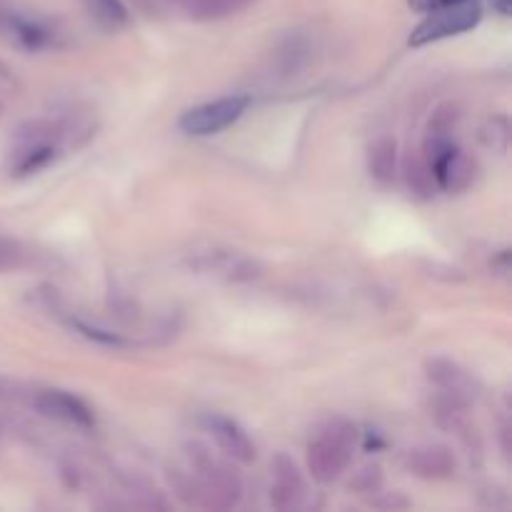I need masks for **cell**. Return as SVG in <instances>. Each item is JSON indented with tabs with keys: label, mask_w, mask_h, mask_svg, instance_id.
<instances>
[{
	"label": "cell",
	"mask_w": 512,
	"mask_h": 512,
	"mask_svg": "<svg viewBox=\"0 0 512 512\" xmlns=\"http://www.w3.org/2000/svg\"><path fill=\"white\" fill-rule=\"evenodd\" d=\"M170 483L185 503L205 510L238 508L243 500V480L233 465L215 458L198 440L185 445V468L170 470Z\"/></svg>",
	"instance_id": "obj_1"
},
{
	"label": "cell",
	"mask_w": 512,
	"mask_h": 512,
	"mask_svg": "<svg viewBox=\"0 0 512 512\" xmlns=\"http://www.w3.org/2000/svg\"><path fill=\"white\" fill-rule=\"evenodd\" d=\"M358 428L345 418H328L318 425L305 448V463L315 483H335L353 463Z\"/></svg>",
	"instance_id": "obj_2"
},
{
	"label": "cell",
	"mask_w": 512,
	"mask_h": 512,
	"mask_svg": "<svg viewBox=\"0 0 512 512\" xmlns=\"http://www.w3.org/2000/svg\"><path fill=\"white\" fill-rule=\"evenodd\" d=\"M63 148L65 140L60 120H28L20 128H15L13 138H10V175H15V178H28V175L40 173V170H45L58 158Z\"/></svg>",
	"instance_id": "obj_3"
},
{
	"label": "cell",
	"mask_w": 512,
	"mask_h": 512,
	"mask_svg": "<svg viewBox=\"0 0 512 512\" xmlns=\"http://www.w3.org/2000/svg\"><path fill=\"white\" fill-rule=\"evenodd\" d=\"M250 108L248 95H225V98L208 100V103L193 105L178 118V128L193 138H208L228 130L238 123Z\"/></svg>",
	"instance_id": "obj_4"
},
{
	"label": "cell",
	"mask_w": 512,
	"mask_h": 512,
	"mask_svg": "<svg viewBox=\"0 0 512 512\" xmlns=\"http://www.w3.org/2000/svg\"><path fill=\"white\" fill-rule=\"evenodd\" d=\"M480 18H483V8H480L475 0H463V3L433 10V13H428V18L410 33V45H413V48H420V45H430L438 43V40L463 35L468 33V30H473L475 25L480 23Z\"/></svg>",
	"instance_id": "obj_5"
},
{
	"label": "cell",
	"mask_w": 512,
	"mask_h": 512,
	"mask_svg": "<svg viewBox=\"0 0 512 512\" xmlns=\"http://www.w3.org/2000/svg\"><path fill=\"white\" fill-rule=\"evenodd\" d=\"M190 270L218 278L223 283H253L263 275V265L253 255L230 248L200 250L190 258Z\"/></svg>",
	"instance_id": "obj_6"
},
{
	"label": "cell",
	"mask_w": 512,
	"mask_h": 512,
	"mask_svg": "<svg viewBox=\"0 0 512 512\" xmlns=\"http://www.w3.org/2000/svg\"><path fill=\"white\" fill-rule=\"evenodd\" d=\"M308 503V483L300 465L288 453H278L270 463V505L278 512H295Z\"/></svg>",
	"instance_id": "obj_7"
},
{
	"label": "cell",
	"mask_w": 512,
	"mask_h": 512,
	"mask_svg": "<svg viewBox=\"0 0 512 512\" xmlns=\"http://www.w3.org/2000/svg\"><path fill=\"white\" fill-rule=\"evenodd\" d=\"M33 408L38 410L43 418L55 420V423L63 425H73V428L80 430H90L95 425V415L93 410L88 408V403H85L83 398H78V395L68 393V390H38V393L33 395Z\"/></svg>",
	"instance_id": "obj_8"
},
{
	"label": "cell",
	"mask_w": 512,
	"mask_h": 512,
	"mask_svg": "<svg viewBox=\"0 0 512 512\" xmlns=\"http://www.w3.org/2000/svg\"><path fill=\"white\" fill-rule=\"evenodd\" d=\"M423 370L425 378H428V383L435 390L455 395V398L465 400L470 405L480 398V383L475 380V375L460 363H455V360L443 358V355H433V358L425 360Z\"/></svg>",
	"instance_id": "obj_9"
},
{
	"label": "cell",
	"mask_w": 512,
	"mask_h": 512,
	"mask_svg": "<svg viewBox=\"0 0 512 512\" xmlns=\"http://www.w3.org/2000/svg\"><path fill=\"white\" fill-rule=\"evenodd\" d=\"M203 428L213 435L215 445L223 450V455L233 463L250 465L258 458V450H255L253 438L245 433V428L240 423H235L233 418L220 413H208L203 418Z\"/></svg>",
	"instance_id": "obj_10"
},
{
	"label": "cell",
	"mask_w": 512,
	"mask_h": 512,
	"mask_svg": "<svg viewBox=\"0 0 512 512\" xmlns=\"http://www.w3.org/2000/svg\"><path fill=\"white\" fill-rule=\"evenodd\" d=\"M430 168H433L440 193H465L475 183V178H478V163L460 145L445 150L438 160L430 163Z\"/></svg>",
	"instance_id": "obj_11"
},
{
	"label": "cell",
	"mask_w": 512,
	"mask_h": 512,
	"mask_svg": "<svg viewBox=\"0 0 512 512\" xmlns=\"http://www.w3.org/2000/svg\"><path fill=\"white\" fill-rule=\"evenodd\" d=\"M428 410L430 418H433V423L438 425L440 430H445V433L450 435H458V438L468 445L473 443L475 428L473 420H470V403L455 398V395L443 393V390H435V393L430 395Z\"/></svg>",
	"instance_id": "obj_12"
},
{
	"label": "cell",
	"mask_w": 512,
	"mask_h": 512,
	"mask_svg": "<svg viewBox=\"0 0 512 512\" xmlns=\"http://www.w3.org/2000/svg\"><path fill=\"white\" fill-rule=\"evenodd\" d=\"M405 468L420 480H448L458 473V458L448 445H420L405 455Z\"/></svg>",
	"instance_id": "obj_13"
},
{
	"label": "cell",
	"mask_w": 512,
	"mask_h": 512,
	"mask_svg": "<svg viewBox=\"0 0 512 512\" xmlns=\"http://www.w3.org/2000/svg\"><path fill=\"white\" fill-rule=\"evenodd\" d=\"M460 123V110L455 103H443L433 110L423 135V155L428 163L438 160L445 150H450L455 143V130Z\"/></svg>",
	"instance_id": "obj_14"
},
{
	"label": "cell",
	"mask_w": 512,
	"mask_h": 512,
	"mask_svg": "<svg viewBox=\"0 0 512 512\" xmlns=\"http://www.w3.org/2000/svg\"><path fill=\"white\" fill-rule=\"evenodd\" d=\"M368 173L378 185H393L398 175V143L388 135L368 145Z\"/></svg>",
	"instance_id": "obj_15"
},
{
	"label": "cell",
	"mask_w": 512,
	"mask_h": 512,
	"mask_svg": "<svg viewBox=\"0 0 512 512\" xmlns=\"http://www.w3.org/2000/svg\"><path fill=\"white\" fill-rule=\"evenodd\" d=\"M405 185L410 193L420 200H430L435 193H440L438 183H435V173L430 163L425 160L423 153H408L403 160Z\"/></svg>",
	"instance_id": "obj_16"
},
{
	"label": "cell",
	"mask_w": 512,
	"mask_h": 512,
	"mask_svg": "<svg viewBox=\"0 0 512 512\" xmlns=\"http://www.w3.org/2000/svg\"><path fill=\"white\" fill-rule=\"evenodd\" d=\"M90 18L98 23V28L108 33H118L130 25V10L123 0H85Z\"/></svg>",
	"instance_id": "obj_17"
},
{
	"label": "cell",
	"mask_w": 512,
	"mask_h": 512,
	"mask_svg": "<svg viewBox=\"0 0 512 512\" xmlns=\"http://www.w3.org/2000/svg\"><path fill=\"white\" fill-rule=\"evenodd\" d=\"M178 8L183 10L185 18L195 20V23H210V20L235 15L228 0H178Z\"/></svg>",
	"instance_id": "obj_18"
},
{
	"label": "cell",
	"mask_w": 512,
	"mask_h": 512,
	"mask_svg": "<svg viewBox=\"0 0 512 512\" xmlns=\"http://www.w3.org/2000/svg\"><path fill=\"white\" fill-rule=\"evenodd\" d=\"M480 143L493 153L505 155L510 148V120L508 115H490L480 128Z\"/></svg>",
	"instance_id": "obj_19"
},
{
	"label": "cell",
	"mask_w": 512,
	"mask_h": 512,
	"mask_svg": "<svg viewBox=\"0 0 512 512\" xmlns=\"http://www.w3.org/2000/svg\"><path fill=\"white\" fill-rule=\"evenodd\" d=\"M125 493L130 495V505L140 510H168L170 500L165 498V493H160L155 485H150L148 480H130L125 485Z\"/></svg>",
	"instance_id": "obj_20"
},
{
	"label": "cell",
	"mask_w": 512,
	"mask_h": 512,
	"mask_svg": "<svg viewBox=\"0 0 512 512\" xmlns=\"http://www.w3.org/2000/svg\"><path fill=\"white\" fill-rule=\"evenodd\" d=\"M68 325L78 335H83V338L93 340V343H98V345H105V348H128L130 345V340L123 338L120 333H110V330L95 328V325L83 323V320H78V318H70Z\"/></svg>",
	"instance_id": "obj_21"
},
{
	"label": "cell",
	"mask_w": 512,
	"mask_h": 512,
	"mask_svg": "<svg viewBox=\"0 0 512 512\" xmlns=\"http://www.w3.org/2000/svg\"><path fill=\"white\" fill-rule=\"evenodd\" d=\"M280 65H283L285 75L295 73V70L303 68L305 58H308V48H305V43L300 38H290L288 43L280 48Z\"/></svg>",
	"instance_id": "obj_22"
},
{
	"label": "cell",
	"mask_w": 512,
	"mask_h": 512,
	"mask_svg": "<svg viewBox=\"0 0 512 512\" xmlns=\"http://www.w3.org/2000/svg\"><path fill=\"white\" fill-rule=\"evenodd\" d=\"M23 260H25V250L20 248L15 240L3 238V235H0V270L20 268Z\"/></svg>",
	"instance_id": "obj_23"
},
{
	"label": "cell",
	"mask_w": 512,
	"mask_h": 512,
	"mask_svg": "<svg viewBox=\"0 0 512 512\" xmlns=\"http://www.w3.org/2000/svg\"><path fill=\"white\" fill-rule=\"evenodd\" d=\"M455 3H463V0H408L410 8L415 10V13H433V10H440V8H448V5H455Z\"/></svg>",
	"instance_id": "obj_24"
},
{
	"label": "cell",
	"mask_w": 512,
	"mask_h": 512,
	"mask_svg": "<svg viewBox=\"0 0 512 512\" xmlns=\"http://www.w3.org/2000/svg\"><path fill=\"white\" fill-rule=\"evenodd\" d=\"M490 268H493V273L508 278V273H510V250H500V253L493 258V263H490Z\"/></svg>",
	"instance_id": "obj_25"
},
{
	"label": "cell",
	"mask_w": 512,
	"mask_h": 512,
	"mask_svg": "<svg viewBox=\"0 0 512 512\" xmlns=\"http://www.w3.org/2000/svg\"><path fill=\"white\" fill-rule=\"evenodd\" d=\"M375 505H378V508L400 510V508H408L410 503H408V500H405L400 493H393V495H388V498H385V500H375Z\"/></svg>",
	"instance_id": "obj_26"
},
{
	"label": "cell",
	"mask_w": 512,
	"mask_h": 512,
	"mask_svg": "<svg viewBox=\"0 0 512 512\" xmlns=\"http://www.w3.org/2000/svg\"><path fill=\"white\" fill-rule=\"evenodd\" d=\"M500 440H503V455L510 458V425H503V428H500Z\"/></svg>",
	"instance_id": "obj_27"
},
{
	"label": "cell",
	"mask_w": 512,
	"mask_h": 512,
	"mask_svg": "<svg viewBox=\"0 0 512 512\" xmlns=\"http://www.w3.org/2000/svg\"><path fill=\"white\" fill-rule=\"evenodd\" d=\"M490 5H493L500 15H510L512 10V0H490Z\"/></svg>",
	"instance_id": "obj_28"
},
{
	"label": "cell",
	"mask_w": 512,
	"mask_h": 512,
	"mask_svg": "<svg viewBox=\"0 0 512 512\" xmlns=\"http://www.w3.org/2000/svg\"><path fill=\"white\" fill-rule=\"evenodd\" d=\"M230 8H233V13H240V10H245L248 5H253L255 0H228Z\"/></svg>",
	"instance_id": "obj_29"
},
{
	"label": "cell",
	"mask_w": 512,
	"mask_h": 512,
	"mask_svg": "<svg viewBox=\"0 0 512 512\" xmlns=\"http://www.w3.org/2000/svg\"><path fill=\"white\" fill-rule=\"evenodd\" d=\"M0 113H3V105H0Z\"/></svg>",
	"instance_id": "obj_30"
}]
</instances>
